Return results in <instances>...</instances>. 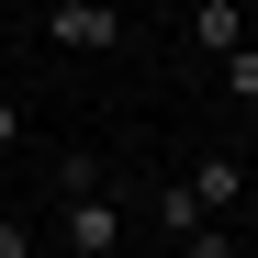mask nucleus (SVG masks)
Wrapping results in <instances>:
<instances>
[{
  "label": "nucleus",
  "mask_w": 258,
  "mask_h": 258,
  "mask_svg": "<svg viewBox=\"0 0 258 258\" xmlns=\"http://www.w3.org/2000/svg\"><path fill=\"white\" fill-rule=\"evenodd\" d=\"M34 34H45L56 56H112V45H123L112 0H45V12H34Z\"/></svg>",
  "instance_id": "f257e3e1"
},
{
  "label": "nucleus",
  "mask_w": 258,
  "mask_h": 258,
  "mask_svg": "<svg viewBox=\"0 0 258 258\" xmlns=\"http://www.w3.org/2000/svg\"><path fill=\"white\" fill-rule=\"evenodd\" d=\"M56 236H68V258H112V247H123V202H101V191H79V202L56 213Z\"/></svg>",
  "instance_id": "f03ea898"
},
{
  "label": "nucleus",
  "mask_w": 258,
  "mask_h": 258,
  "mask_svg": "<svg viewBox=\"0 0 258 258\" xmlns=\"http://www.w3.org/2000/svg\"><path fill=\"white\" fill-rule=\"evenodd\" d=\"M191 45L202 56H236L247 45V12H236V0H202V12H191Z\"/></svg>",
  "instance_id": "7ed1b4c3"
},
{
  "label": "nucleus",
  "mask_w": 258,
  "mask_h": 258,
  "mask_svg": "<svg viewBox=\"0 0 258 258\" xmlns=\"http://www.w3.org/2000/svg\"><path fill=\"white\" fill-rule=\"evenodd\" d=\"M180 191H191L202 213H225V202L247 191V168H236V157H202V168H191V180H180Z\"/></svg>",
  "instance_id": "20e7f679"
},
{
  "label": "nucleus",
  "mask_w": 258,
  "mask_h": 258,
  "mask_svg": "<svg viewBox=\"0 0 258 258\" xmlns=\"http://www.w3.org/2000/svg\"><path fill=\"white\" fill-rule=\"evenodd\" d=\"M213 68H225V90H236V101H258V45H236V56H213Z\"/></svg>",
  "instance_id": "39448f33"
},
{
  "label": "nucleus",
  "mask_w": 258,
  "mask_h": 258,
  "mask_svg": "<svg viewBox=\"0 0 258 258\" xmlns=\"http://www.w3.org/2000/svg\"><path fill=\"white\" fill-rule=\"evenodd\" d=\"M0 258H34V236H23V225H12V213H0Z\"/></svg>",
  "instance_id": "423d86ee"
},
{
  "label": "nucleus",
  "mask_w": 258,
  "mask_h": 258,
  "mask_svg": "<svg viewBox=\"0 0 258 258\" xmlns=\"http://www.w3.org/2000/svg\"><path fill=\"white\" fill-rule=\"evenodd\" d=\"M12 135H23V101H12V90H0V146H12Z\"/></svg>",
  "instance_id": "0eeeda50"
}]
</instances>
